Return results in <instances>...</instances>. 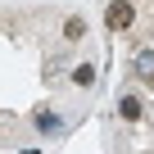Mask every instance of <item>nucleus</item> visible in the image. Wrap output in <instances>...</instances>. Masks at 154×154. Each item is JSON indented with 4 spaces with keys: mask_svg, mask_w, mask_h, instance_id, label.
<instances>
[{
    "mask_svg": "<svg viewBox=\"0 0 154 154\" xmlns=\"http://www.w3.org/2000/svg\"><path fill=\"white\" fill-rule=\"evenodd\" d=\"M72 82H77V86H95V68H91V63L72 68Z\"/></svg>",
    "mask_w": 154,
    "mask_h": 154,
    "instance_id": "obj_6",
    "label": "nucleus"
},
{
    "mask_svg": "<svg viewBox=\"0 0 154 154\" xmlns=\"http://www.w3.org/2000/svg\"><path fill=\"white\" fill-rule=\"evenodd\" d=\"M104 23H109V32H127V27L136 23V9H131V0H113V5L104 9Z\"/></svg>",
    "mask_w": 154,
    "mask_h": 154,
    "instance_id": "obj_1",
    "label": "nucleus"
},
{
    "mask_svg": "<svg viewBox=\"0 0 154 154\" xmlns=\"http://www.w3.org/2000/svg\"><path fill=\"white\" fill-rule=\"evenodd\" d=\"M131 5H136V0H131Z\"/></svg>",
    "mask_w": 154,
    "mask_h": 154,
    "instance_id": "obj_7",
    "label": "nucleus"
},
{
    "mask_svg": "<svg viewBox=\"0 0 154 154\" xmlns=\"http://www.w3.org/2000/svg\"><path fill=\"white\" fill-rule=\"evenodd\" d=\"M118 113H122V118H127V122H136V118H140V113H145V104H140V100H136V95H122V100H118Z\"/></svg>",
    "mask_w": 154,
    "mask_h": 154,
    "instance_id": "obj_4",
    "label": "nucleus"
},
{
    "mask_svg": "<svg viewBox=\"0 0 154 154\" xmlns=\"http://www.w3.org/2000/svg\"><path fill=\"white\" fill-rule=\"evenodd\" d=\"M32 122H36V131H41V136H54V131L63 127V118H59L54 109H36V113H32Z\"/></svg>",
    "mask_w": 154,
    "mask_h": 154,
    "instance_id": "obj_2",
    "label": "nucleus"
},
{
    "mask_svg": "<svg viewBox=\"0 0 154 154\" xmlns=\"http://www.w3.org/2000/svg\"><path fill=\"white\" fill-rule=\"evenodd\" d=\"M136 77H140V82H154V50H140L136 54Z\"/></svg>",
    "mask_w": 154,
    "mask_h": 154,
    "instance_id": "obj_3",
    "label": "nucleus"
},
{
    "mask_svg": "<svg viewBox=\"0 0 154 154\" xmlns=\"http://www.w3.org/2000/svg\"><path fill=\"white\" fill-rule=\"evenodd\" d=\"M82 36H86V23H82V18H68V23H63V41H68V45H77Z\"/></svg>",
    "mask_w": 154,
    "mask_h": 154,
    "instance_id": "obj_5",
    "label": "nucleus"
}]
</instances>
